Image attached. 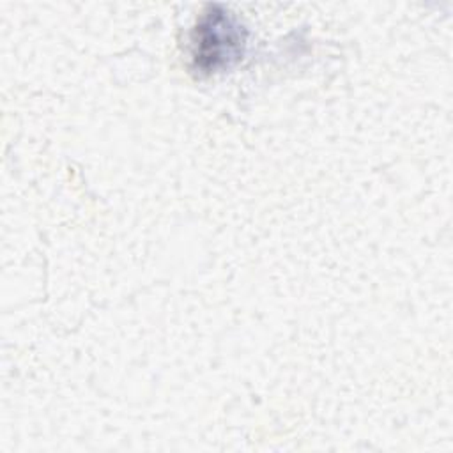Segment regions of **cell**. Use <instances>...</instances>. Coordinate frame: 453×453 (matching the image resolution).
Returning a JSON list of instances; mask_svg holds the SVG:
<instances>
[{
    "label": "cell",
    "instance_id": "obj_1",
    "mask_svg": "<svg viewBox=\"0 0 453 453\" xmlns=\"http://www.w3.org/2000/svg\"><path fill=\"white\" fill-rule=\"evenodd\" d=\"M244 44V27L223 7L211 5L196 23L193 32V65L205 74L228 69L242 57Z\"/></svg>",
    "mask_w": 453,
    "mask_h": 453
}]
</instances>
